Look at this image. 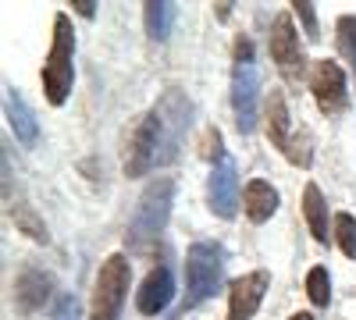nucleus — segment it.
<instances>
[{
  "label": "nucleus",
  "mask_w": 356,
  "mask_h": 320,
  "mask_svg": "<svg viewBox=\"0 0 356 320\" xmlns=\"http://www.w3.org/2000/svg\"><path fill=\"white\" fill-rule=\"evenodd\" d=\"M285 157H289L292 164H303V167H310V132H307V128L292 132V142H289Z\"/></svg>",
  "instance_id": "23"
},
{
  "label": "nucleus",
  "mask_w": 356,
  "mask_h": 320,
  "mask_svg": "<svg viewBox=\"0 0 356 320\" xmlns=\"http://www.w3.org/2000/svg\"><path fill=\"white\" fill-rule=\"evenodd\" d=\"M267 139H271V146H278L282 153L292 142V118H289V103H285L282 90H271V96H267Z\"/></svg>",
  "instance_id": "15"
},
{
  "label": "nucleus",
  "mask_w": 356,
  "mask_h": 320,
  "mask_svg": "<svg viewBox=\"0 0 356 320\" xmlns=\"http://www.w3.org/2000/svg\"><path fill=\"white\" fill-rule=\"evenodd\" d=\"M157 150H161V118H157V110H150L136 121V128L129 135V146H125L129 178H143L150 167H157Z\"/></svg>",
  "instance_id": "7"
},
{
  "label": "nucleus",
  "mask_w": 356,
  "mask_h": 320,
  "mask_svg": "<svg viewBox=\"0 0 356 320\" xmlns=\"http://www.w3.org/2000/svg\"><path fill=\"white\" fill-rule=\"evenodd\" d=\"M267 288H271V274L267 271H250L243 278H235L228 288V320H253Z\"/></svg>",
  "instance_id": "9"
},
{
  "label": "nucleus",
  "mask_w": 356,
  "mask_h": 320,
  "mask_svg": "<svg viewBox=\"0 0 356 320\" xmlns=\"http://www.w3.org/2000/svg\"><path fill=\"white\" fill-rule=\"evenodd\" d=\"M203 157L207 160H225L228 153L221 150V132L218 128H207V135H203Z\"/></svg>",
  "instance_id": "25"
},
{
  "label": "nucleus",
  "mask_w": 356,
  "mask_h": 320,
  "mask_svg": "<svg viewBox=\"0 0 356 320\" xmlns=\"http://www.w3.org/2000/svg\"><path fill=\"white\" fill-rule=\"evenodd\" d=\"M310 90H314V100L324 114H339L349 100V90H346V71L339 61H317L314 71H310Z\"/></svg>",
  "instance_id": "8"
},
{
  "label": "nucleus",
  "mask_w": 356,
  "mask_h": 320,
  "mask_svg": "<svg viewBox=\"0 0 356 320\" xmlns=\"http://www.w3.org/2000/svg\"><path fill=\"white\" fill-rule=\"evenodd\" d=\"M207 203H211V210L225 221L235 217L239 210V174H235V160L225 157L214 164L211 171V182H207Z\"/></svg>",
  "instance_id": "10"
},
{
  "label": "nucleus",
  "mask_w": 356,
  "mask_h": 320,
  "mask_svg": "<svg viewBox=\"0 0 356 320\" xmlns=\"http://www.w3.org/2000/svg\"><path fill=\"white\" fill-rule=\"evenodd\" d=\"M4 107H8V125L15 128V135L25 142V146H33V142L40 139V125H36V118H33V110L25 107V100H22L15 90H8Z\"/></svg>",
  "instance_id": "16"
},
{
  "label": "nucleus",
  "mask_w": 356,
  "mask_h": 320,
  "mask_svg": "<svg viewBox=\"0 0 356 320\" xmlns=\"http://www.w3.org/2000/svg\"><path fill=\"white\" fill-rule=\"evenodd\" d=\"M171 296H175V274H171L168 264H161L143 278L139 292H136V306H139L143 317H157L171 303Z\"/></svg>",
  "instance_id": "12"
},
{
  "label": "nucleus",
  "mask_w": 356,
  "mask_h": 320,
  "mask_svg": "<svg viewBox=\"0 0 356 320\" xmlns=\"http://www.w3.org/2000/svg\"><path fill=\"white\" fill-rule=\"evenodd\" d=\"M221 274H225V249L221 242H193L186 253V303L182 310L200 306L203 299H211L221 288Z\"/></svg>",
  "instance_id": "3"
},
{
  "label": "nucleus",
  "mask_w": 356,
  "mask_h": 320,
  "mask_svg": "<svg viewBox=\"0 0 356 320\" xmlns=\"http://www.w3.org/2000/svg\"><path fill=\"white\" fill-rule=\"evenodd\" d=\"M82 313H79V299L75 296H61L57 299V306H54V317L50 320H79Z\"/></svg>",
  "instance_id": "26"
},
{
  "label": "nucleus",
  "mask_w": 356,
  "mask_h": 320,
  "mask_svg": "<svg viewBox=\"0 0 356 320\" xmlns=\"http://www.w3.org/2000/svg\"><path fill=\"white\" fill-rule=\"evenodd\" d=\"M72 82H75V28L72 18L61 11L54 18V43L43 65V93L54 107H61L72 96Z\"/></svg>",
  "instance_id": "2"
},
{
  "label": "nucleus",
  "mask_w": 356,
  "mask_h": 320,
  "mask_svg": "<svg viewBox=\"0 0 356 320\" xmlns=\"http://www.w3.org/2000/svg\"><path fill=\"white\" fill-rule=\"evenodd\" d=\"M171 207H175V178L161 174V178H154L143 189V196L136 203V214L129 221V231H125V242L132 249H146L168 228Z\"/></svg>",
  "instance_id": "1"
},
{
  "label": "nucleus",
  "mask_w": 356,
  "mask_h": 320,
  "mask_svg": "<svg viewBox=\"0 0 356 320\" xmlns=\"http://www.w3.org/2000/svg\"><path fill=\"white\" fill-rule=\"evenodd\" d=\"M129 285H132L129 256H122V253L107 256L100 274H97V285H93V310H89V320H122Z\"/></svg>",
  "instance_id": "4"
},
{
  "label": "nucleus",
  "mask_w": 356,
  "mask_h": 320,
  "mask_svg": "<svg viewBox=\"0 0 356 320\" xmlns=\"http://www.w3.org/2000/svg\"><path fill=\"white\" fill-rule=\"evenodd\" d=\"M307 296L314 306H328L332 303V278H328V267H310L307 274Z\"/></svg>",
  "instance_id": "20"
},
{
  "label": "nucleus",
  "mask_w": 356,
  "mask_h": 320,
  "mask_svg": "<svg viewBox=\"0 0 356 320\" xmlns=\"http://www.w3.org/2000/svg\"><path fill=\"white\" fill-rule=\"evenodd\" d=\"M15 224L25 231L29 239H36V242H47V239H50V235H47V224H43L33 210H29V207H22V203L15 207Z\"/></svg>",
  "instance_id": "22"
},
{
  "label": "nucleus",
  "mask_w": 356,
  "mask_h": 320,
  "mask_svg": "<svg viewBox=\"0 0 356 320\" xmlns=\"http://www.w3.org/2000/svg\"><path fill=\"white\" fill-rule=\"evenodd\" d=\"M143 18H146V36L164 43L175 28V18H178V8L168 4V0H150V4L143 8Z\"/></svg>",
  "instance_id": "18"
},
{
  "label": "nucleus",
  "mask_w": 356,
  "mask_h": 320,
  "mask_svg": "<svg viewBox=\"0 0 356 320\" xmlns=\"http://www.w3.org/2000/svg\"><path fill=\"white\" fill-rule=\"evenodd\" d=\"M292 11L300 15V22H303V28H307V40H321V28H317V11H314V4H307V0H296Z\"/></svg>",
  "instance_id": "24"
},
{
  "label": "nucleus",
  "mask_w": 356,
  "mask_h": 320,
  "mask_svg": "<svg viewBox=\"0 0 356 320\" xmlns=\"http://www.w3.org/2000/svg\"><path fill=\"white\" fill-rule=\"evenodd\" d=\"M289 320H314V317H310V313H303V310H300V313H292V317H289Z\"/></svg>",
  "instance_id": "28"
},
{
  "label": "nucleus",
  "mask_w": 356,
  "mask_h": 320,
  "mask_svg": "<svg viewBox=\"0 0 356 320\" xmlns=\"http://www.w3.org/2000/svg\"><path fill=\"white\" fill-rule=\"evenodd\" d=\"M243 210H246V217L253 224L271 221L275 210H278V189L271 182H264V178L246 182V189H243Z\"/></svg>",
  "instance_id": "14"
},
{
  "label": "nucleus",
  "mask_w": 356,
  "mask_h": 320,
  "mask_svg": "<svg viewBox=\"0 0 356 320\" xmlns=\"http://www.w3.org/2000/svg\"><path fill=\"white\" fill-rule=\"evenodd\" d=\"M335 43L349 65H356V15H342L335 22Z\"/></svg>",
  "instance_id": "19"
},
{
  "label": "nucleus",
  "mask_w": 356,
  "mask_h": 320,
  "mask_svg": "<svg viewBox=\"0 0 356 320\" xmlns=\"http://www.w3.org/2000/svg\"><path fill=\"white\" fill-rule=\"evenodd\" d=\"M257 96H260V75L250 53V40H239L235 43V68H232V110L243 135L257 128Z\"/></svg>",
  "instance_id": "5"
},
{
  "label": "nucleus",
  "mask_w": 356,
  "mask_h": 320,
  "mask_svg": "<svg viewBox=\"0 0 356 320\" xmlns=\"http://www.w3.org/2000/svg\"><path fill=\"white\" fill-rule=\"evenodd\" d=\"M303 217H307V224H310V231H314V239L317 242H328V199L321 196V189L310 182L307 189H303Z\"/></svg>",
  "instance_id": "17"
},
{
  "label": "nucleus",
  "mask_w": 356,
  "mask_h": 320,
  "mask_svg": "<svg viewBox=\"0 0 356 320\" xmlns=\"http://www.w3.org/2000/svg\"><path fill=\"white\" fill-rule=\"evenodd\" d=\"M50 288H54L50 274H43V271H36V267H25V271L15 278V310H18L22 317L43 310V303L50 299Z\"/></svg>",
  "instance_id": "13"
},
{
  "label": "nucleus",
  "mask_w": 356,
  "mask_h": 320,
  "mask_svg": "<svg viewBox=\"0 0 356 320\" xmlns=\"http://www.w3.org/2000/svg\"><path fill=\"white\" fill-rule=\"evenodd\" d=\"M271 61L289 75L296 78L303 71V47H300V33H296L292 25V15H278L275 18V28H271Z\"/></svg>",
  "instance_id": "11"
},
{
  "label": "nucleus",
  "mask_w": 356,
  "mask_h": 320,
  "mask_svg": "<svg viewBox=\"0 0 356 320\" xmlns=\"http://www.w3.org/2000/svg\"><path fill=\"white\" fill-rule=\"evenodd\" d=\"M75 11H79L82 18H93V15H97V8H93V0H75Z\"/></svg>",
  "instance_id": "27"
},
{
  "label": "nucleus",
  "mask_w": 356,
  "mask_h": 320,
  "mask_svg": "<svg viewBox=\"0 0 356 320\" xmlns=\"http://www.w3.org/2000/svg\"><path fill=\"white\" fill-rule=\"evenodd\" d=\"M157 118H161V150H157V167H168L178 150H182V139H186V128H189V114H193V103L186 100L182 90H164V96L157 100Z\"/></svg>",
  "instance_id": "6"
},
{
  "label": "nucleus",
  "mask_w": 356,
  "mask_h": 320,
  "mask_svg": "<svg viewBox=\"0 0 356 320\" xmlns=\"http://www.w3.org/2000/svg\"><path fill=\"white\" fill-rule=\"evenodd\" d=\"M335 239H339V249L356 260V217L353 214H335Z\"/></svg>",
  "instance_id": "21"
}]
</instances>
